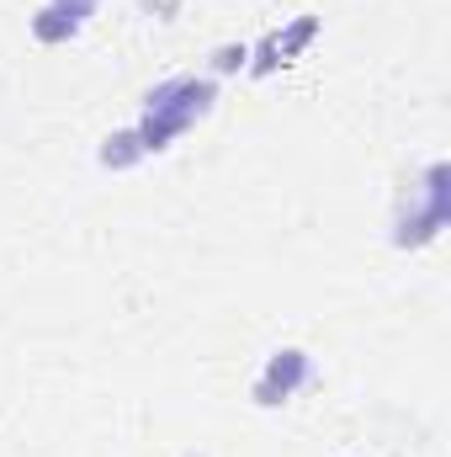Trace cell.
Masks as SVG:
<instances>
[{
	"label": "cell",
	"instance_id": "1",
	"mask_svg": "<svg viewBox=\"0 0 451 457\" xmlns=\"http://www.w3.org/2000/svg\"><path fill=\"white\" fill-rule=\"evenodd\" d=\"M208 102H213V86L208 80H170V86H160L149 96V112L154 117L138 128V144L144 149H165L170 133H181L197 112H208Z\"/></svg>",
	"mask_w": 451,
	"mask_h": 457
},
{
	"label": "cell",
	"instance_id": "2",
	"mask_svg": "<svg viewBox=\"0 0 451 457\" xmlns=\"http://www.w3.org/2000/svg\"><path fill=\"white\" fill-rule=\"evenodd\" d=\"M303 378H308V356H303V351H276L271 367H266V378H260V399L276 404V399H287Z\"/></svg>",
	"mask_w": 451,
	"mask_h": 457
},
{
	"label": "cell",
	"instance_id": "3",
	"mask_svg": "<svg viewBox=\"0 0 451 457\" xmlns=\"http://www.w3.org/2000/svg\"><path fill=\"white\" fill-rule=\"evenodd\" d=\"M75 27H80V21H70V16H64V11H53V5H48L37 21H32V32H37L43 43H59V37H70Z\"/></svg>",
	"mask_w": 451,
	"mask_h": 457
},
{
	"label": "cell",
	"instance_id": "4",
	"mask_svg": "<svg viewBox=\"0 0 451 457\" xmlns=\"http://www.w3.org/2000/svg\"><path fill=\"white\" fill-rule=\"evenodd\" d=\"M244 59H250V54H244V48H234V43L218 48V70H244Z\"/></svg>",
	"mask_w": 451,
	"mask_h": 457
}]
</instances>
